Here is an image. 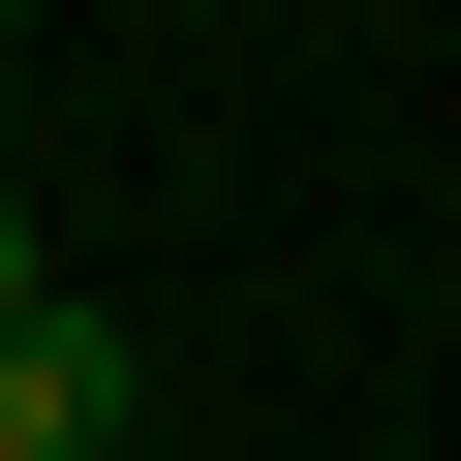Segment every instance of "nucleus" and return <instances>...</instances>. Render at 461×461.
Instances as JSON below:
<instances>
[{
	"mask_svg": "<svg viewBox=\"0 0 461 461\" xmlns=\"http://www.w3.org/2000/svg\"><path fill=\"white\" fill-rule=\"evenodd\" d=\"M93 430H123V339L32 308V339H0V461H93Z\"/></svg>",
	"mask_w": 461,
	"mask_h": 461,
	"instance_id": "f257e3e1",
	"label": "nucleus"
},
{
	"mask_svg": "<svg viewBox=\"0 0 461 461\" xmlns=\"http://www.w3.org/2000/svg\"><path fill=\"white\" fill-rule=\"evenodd\" d=\"M32 308H62V247H32V185H0V339H32Z\"/></svg>",
	"mask_w": 461,
	"mask_h": 461,
	"instance_id": "f03ea898",
	"label": "nucleus"
},
{
	"mask_svg": "<svg viewBox=\"0 0 461 461\" xmlns=\"http://www.w3.org/2000/svg\"><path fill=\"white\" fill-rule=\"evenodd\" d=\"M0 32H32V0H0Z\"/></svg>",
	"mask_w": 461,
	"mask_h": 461,
	"instance_id": "7ed1b4c3",
	"label": "nucleus"
}]
</instances>
